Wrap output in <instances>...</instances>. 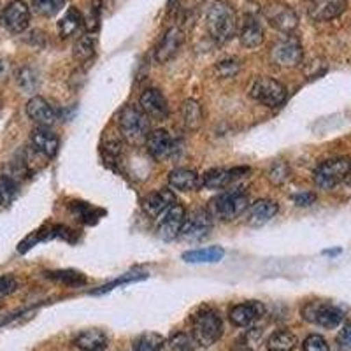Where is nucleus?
I'll return each mask as SVG.
<instances>
[{
    "label": "nucleus",
    "instance_id": "1",
    "mask_svg": "<svg viewBox=\"0 0 351 351\" xmlns=\"http://www.w3.org/2000/svg\"><path fill=\"white\" fill-rule=\"evenodd\" d=\"M208 30L209 36L218 44H225L237 34V14L228 2L216 0L208 11Z\"/></svg>",
    "mask_w": 351,
    "mask_h": 351
},
{
    "label": "nucleus",
    "instance_id": "2",
    "mask_svg": "<svg viewBox=\"0 0 351 351\" xmlns=\"http://www.w3.org/2000/svg\"><path fill=\"white\" fill-rule=\"evenodd\" d=\"M223 334L221 316L213 307H202L192 318V335L195 343L202 348H209Z\"/></svg>",
    "mask_w": 351,
    "mask_h": 351
},
{
    "label": "nucleus",
    "instance_id": "3",
    "mask_svg": "<svg viewBox=\"0 0 351 351\" xmlns=\"http://www.w3.org/2000/svg\"><path fill=\"white\" fill-rule=\"evenodd\" d=\"M118 125H120L121 137H123L128 144H141L146 143V139H148L149 118L139 106H127V108L120 112Z\"/></svg>",
    "mask_w": 351,
    "mask_h": 351
},
{
    "label": "nucleus",
    "instance_id": "4",
    "mask_svg": "<svg viewBox=\"0 0 351 351\" xmlns=\"http://www.w3.org/2000/svg\"><path fill=\"white\" fill-rule=\"evenodd\" d=\"M250 206V197L243 190H228L219 193L209 202V215L221 221H232L239 218Z\"/></svg>",
    "mask_w": 351,
    "mask_h": 351
},
{
    "label": "nucleus",
    "instance_id": "5",
    "mask_svg": "<svg viewBox=\"0 0 351 351\" xmlns=\"http://www.w3.org/2000/svg\"><path fill=\"white\" fill-rule=\"evenodd\" d=\"M250 97L262 106L276 109L287 102L288 92L285 84H281L278 80L272 77H256L253 84L250 86Z\"/></svg>",
    "mask_w": 351,
    "mask_h": 351
},
{
    "label": "nucleus",
    "instance_id": "6",
    "mask_svg": "<svg viewBox=\"0 0 351 351\" xmlns=\"http://www.w3.org/2000/svg\"><path fill=\"white\" fill-rule=\"evenodd\" d=\"M351 169V160L346 156L325 160L315 169V183L322 190H332L346 180Z\"/></svg>",
    "mask_w": 351,
    "mask_h": 351
},
{
    "label": "nucleus",
    "instance_id": "7",
    "mask_svg": "<svg viewBox=\"0 0 351 351\" xmlns=\"http://www.w3.org/2000/svg\"><path fill=\"white\" fill-rule=\"evenodd\" d=\"M302 318L318 327L335 328L344 319V313L330 302H307L302 307Z\"/></svg>",
    "mask_w": 351,
    "mask_h": 351
},
{
    "label": "nucleus",
    "instance_id": "8",
    "mask_svg": "<svg viewBox=\"0 0 351 351\" xmlns=\"http://www.w3.org/2000/svg\"><path fill=\"white\" fill-rule=\"evenodd\" d=\"M262 14L269 25L280 32L290 34L293 32L299 25V16L297 12L285 2H269L262 9Z\"/></svg>",
    "mask_w": 351,
    "mask_h": 351
},
{
    "label": "nucleus",
    "instance_id": "9",
    "mask_svg": "<svg viewBox=\"0 0 351 351\" xmlns=\"http://www.w3.org/2000/svg\"><path fill=\"white\" fill-rule=\"evenodd\" d=\"M247 167H236V169H209L204 176H200L202 186L208 190H225L232 183H236L241 178H246L250 174Z\"/></svg>",
    "mask_w": 351,
    "mask_h": 351
},
{
    "label": "nucleus",
    "instance_id": "10",
    "mask_svg": "<svg viewBox=\"0 0 351 351\" xmlns=\"http://www.w3.org/2000/svg\"><path fill=\"white\" fill-rule=\"evenodd\" d=\"M0 21H2L5 30H9L11 34L25 32L28 28V23H30V8L25 4L23 0H14V2L5 5Z\"/></svg>",
    "mask_w": 351,
    "mask_h": 351
},
{
    "label": "nucleus",
    "instance_id": "11",
    "mask_svg": "<svg viewBox=\"0 0 351 351\" xmlns=\"http://www.w3.org/2000/svg\"><path fill=\"white\" fill-rule=\"evenodd\" d=\"M213 228V216L206 209H197L184 218L180 237L186 241H199L208 236Z\"/></svg>",
    "mask_w": 351,
    "mask_h": 351
},
{
    "label": "nucleus",
    "instance_id": "12",
    "mask_svg": "<svg viewBox=\"0 0 351 351\" xmlns=\"http://www.w3.org/2000/svg\"><path fill=\"white\" fill-rule=\"evenodd\" d=\"M186 218V209L183 204L176 202L172 208H169L164 215L158 218V237L164 241H174L180 237L181 227Z\"/></svg>",
    "mask_w": 351,
    "mask_h": 351
},
{
    "label": "nucleus",
    "instance_id": "13",
    "mask_svg": "<svg viewBox=\"0 0 351 351\" xmlns=\"http://www.w3.org/2000/svg\"><path fill=\"white\" fill-rule=\"evenodd\" d=\"M304 49L295 37H287L272 48V60L280 67H297L302 64Z\"/></svg>",
    "mask_w": 351,
    "mask_h": 351
},
{
    "label": "nucleus",
    "instance_id": "14",
    "mask_svg": "<svg viewBox=\"0 0 351 351\" xmlns=\"http://www.w3.org/2000/svg\"><path fill=\"white\" fill-rule=\"evenodd\" d=\"M348 8V0H309L307 14L313 21H330L339 18Z\"/></svg>",
    "mask_w": 351,
    "mask_h": 351
},
{
    "label": "nucleus",
    "instance_id": "15",
    "mask_svg": "<svg viewBox=\"0 0 351 351\" xmlns=\"http://www.w3.org/2000/svg\"><path fill=\"white\" fill-rule=\"evenodd\" d=\"M139 108L146 112L149 120L162 121L169 116V102L164 97V93L156 90V88H148L146 92L141 95Z\"/></svg>",
    "mask_w": 351,
    "mask_h": 351
},
{
    "label": "nucleus",
    "instance_id": "16",
    "mask_svg": "<svg viewBox=\"0 0 351 351\" xmlns=\"http://www.w3.org/2000/svg\"><path fill=\"white\" fill-rule=\"evenodd\" d=\"M27 114L37 127L44 128H49L58 120V111L43 97H32V99L28 100Z\"/></svg>",
    "mask_w": 351,
    "mask_h": 351
},
{
    "label": "nucleus",
    "instance_id": "17",
    "mask_svg": "<svg viewBox=\"0 0 351 351\" xmlns=\"http://www.w3.org/2000/svg\"><path fill=\"white\" fill-rule=\"evenodd\" d=\"M181 44H183V32H181V28H169L167 32L164 34V37H162V40L158 43V46H156V62L158 64H167L169 60H172L178 55V51H180Z\"/></svg>",
    "mask_w": 351,
    "mask_h": 351
},
{
    "label": "nucleus",
    "instance_id": "18",
    "mask_svg": "<svg viewBox=\"0 0 351 351\" xmlns=\"http://www.w3.org/2000/svg\"><path fill=\"white\" fill-rule=\"evenodd\" d=\"M263 313H265V307L262 306V302L250 300V302L237 304V306L232 307L230 322L237 327H250L262 318Z\"/></svg>",
    "mask_w": 351,
    "mask_h": 351
},
{
    "label": "nucleus",
    "instance_id": "19",
    "mask_svg": "<svg viewBox=\"0 0 351 351\" xmlns=\"http://www.w3.org/2000/svg\"><path fill=\"white\" fill-rule=\"evenodd\" d=\"M146 148L155 160H167L176 152L174 139L167 130H162V128L149 132L148 139H146Z\"/></svg>",
    "mask_w": 351,
    "mask_h": 351
},
{
    "label": "nucleus",
    "instance_id": "20",
    "mask_svg": "<svg viewBox=\"0 0 351 351\" xmlns=\"http://www.w3.org/2000/svg\"><path fill=\"white\" fill-rule=\"evenodd\" d=\"M30 143H32V148L37 153H40L46 158H53L58 153L60 148V139L56 136L55 132H51L49 128L37 127L32 130V136H30Z\"/></svg>",
    "mask_w": 351,
    "mask_h": 351
},
{
    "label": "nucleus",
    "instance_id": "21",
    "mask_svg": "<svg viewBox=\"0 0 351 351\" xmlns=\"http://www.w3.org/2000/svg\"><path fill=\"white\" fill-rule=\"evenodd\" d=\"M176 202H178V200H176L174 192H172V190H167V188H162V190H156V192L149 193V195L143 200V209L148 216L160 218V216L164 215L169 208H172Z\"/></svg>",
    "mask_w": 351,
    "mask_h": 351
},
{
    "label": "nucleus",
    "instance_id": "22",
    "mask_svg": "<svg viewBox=\"0 0 351 351\" xmlns=\"http://www.w3.org/2000/svg\"><path fill=\"white\" fill-rule=\"evenodd\" d=\"M278 211H280V208H278V204L274 200H256L247 209V223L252 225V227H262V225L269 223L278 215Z\"/></svg>",
    "mask_w": 351,
    "mask_h": 351
},
{
    "label": "nucleus",
    "instance_id": "23",
    "mask_svg": "<svg viewBox=\"0 0 351 351\" xmlns=\"http://www.w3.org/2000/svg\"><path fill=\"white\" fill-rule=\"evenodd\" d=\"M169 184L180 192H197L202 188L200 176L192 169H174L169 174Z\"/></svg>",
    "mask_w": 351,
    "mask_h": 351
},
{
    "label": "nucleus",
    "instance_id": "24",
    "mask_svg": "<svg viewBox=\"0 0 351 351\" xmlns=\"http://www.w3.org/2000/svg\"><path fill=\"white\" fill-rule=\"evenodd\" d=\"M263 28L260 25L258 18L253 16V14H246L244 18V23L239 30V40L244 48H258L260 44L263 43Z\"/></svg>",
    "mask_w": 351,
    "mask_h": 351
},
{
    "label": "nucleus",
    "instance_id": "25",
    "mask_svg": "<svg viewBox=\"0 0 351 351\" xmlns=\"http://www.w3.org/2000/svg\"><path fill=\"white\" fill-rule=\"evenodd\" d=\"M74 344L83 351H104L108 348V335L102 330H84L74 339Z\"/></svg>",
    "mask_w": 351,
    "mask_h": 351
},
{
    "label": "nucleus",
    "instance_id": "26",
    "mask_svg": "<svg viewBox=\"0 0 351 351\" xmlns=\"http://www.w3.org/2000/svg\"><path fill=\"white\" fill-rule=\"evenodd\" d=\"M181 118H183V123L186 127V130H199L204 123L202 106L193 99L184 100L183 106H181Z\"/></svg>",
    "mask_w": 351,
    "mask_h": 351
},
{
    "label": "nucleus",
    "instance_id": "27",
    "mask_svg": "<svg viewBox=\"0 0 351 351\" xmlns=\"http://www.w3.org/2000/svg\"><path fill=\"white\" fill-rule=\"evenodd\" d=\"M83 27V14L76 8H69L58 21V34H60V37L67 39L71 36H76Z\"/></svg>",
    "mask_w": 351,
    "mask_h": 351
},
{
    "label": "nucleus",
    "instance_id": "28",
    "mask_svg": "<svg viewBox=\"0 0 351 351\" xmlns=\"http://www.w3.org/2000/svg\"><path fill=\"white\" fill-rule=\"evenodd\" d=\"M225 256V250L219 246L202 247L183 253V260L188 263H216Z\"/></svg>",
    "mask_w": 351,
    "mask_h": 351
},
{
    "label": "nucleus",
    "instance_id": "29",
    "mask_svg": "<svg viewBox=\"0 0 351 351\" xmlns=\"http://www.w3.org/2000/svg\"><path fill=\"white\" fill-rule=\"evenodd\" d=\"M72 55H74V60L84 64V62H90L95 55V36L92 34H84L74 44V49H72Z\"/></svg>",
    "mask_w": 351,
    "mask_h": 351
},
{
    "label": "nucleus",
    "instance_id": "30",
    "mask_svg": "<svg viewBox=\"0 0 351 351\" xmlns=\"http://www.w3.org/2000/svg\"><path fill=\"white\" fill-rule=\"evenodd\" d=\"M269 351H293L297 346L295 334L290 330H278L265 341Z\"/></svg>",
    "mask_w": 351,
    "mask_h": 351
},
{
    "label": "nucleus",
    "instance_id": "31",
    "mask_svg": "<svg viewBox=\"0 0 351 351\" xmlns=\"http://www.w3.org/2000/svg\"><path fill=\"white\" fill-rule=\"evenodd\" d=\"M165 339L156 332H148V334L139 335L134 341V351H160L164 348Z\"/></svg>",
    "mask_w": 351,
    "mask_h": 351
},
{
    "label": "nucleus",
    "instance_id": "32",
    "mask_svg": "<svg viewBox=\"0 0 351 351\" xmlns=\"http://www.w3.org/2000/svg\"><path fill=\"white\" fill-rule=\"evenodd\" d=\"M49 280L58 281V283L69 285V287H81V285L86 283V276L83 272L72 271V269H67V271H53L46 272Z\"/></svg>",
    "mask_w": 351,
    "mask_h": 351
},
{
    "label": "nucleus",
    "instance_id": "33",
    "mask_svg": "<svg viewBox=\"0 0 351 351\" xmlns=\"http://www.w3.org/2000/svg\"><path fill=\"white\" fill-rule=\"evenodd\" d=\"M67 4V0H34L32 9L39 16L51 18L62 11Z\"/></svg>",
    "mask_w": 351,
    "mask_h": 351
},
{
    "label": "nucleus",
    "instance_id": "34",
    "mask_svg": "<svg viewBox=\"0 0 351 351\" xmlns=\"http://www.w3.org/2000/svg\"><path fill=\"white\" fill-rule=\"evenodd\" d=\"M18 195V183L12 176H0V206H9Z\"/></svg>",
    "mask_w": 351,
    "mask_h": 351
},
{
    "label": "nucleus",
    "instance_id": "35",
    "mask_svg": "<svg viewBox=\"0 0 351 351\" xmlns=\"http://www.w3.org/2000/svg\"><path fill=\"white\" fill-rule=\"evenodd\" d=\"M267 178L274 186H281L283 183H287L288 178H290V165L287 162H274V164L269 167Z\"/></svg>",
    "mask_w": 351,
    "mask_h": 351
},
{
    "label": "nucleus",
    "instance_id": "36",
    "mask_svg": "<svg viewBox=\"0 0 351 351\" xmlns=\"http://www.w3.org/2000/svg\"><path fill=\"white\" fill-rule=\"evenodd\" d=\"M171 348L174 351H193L195 350V339H193V335H188L180 332V334H174L169 341Z\"/></svg>",
    "mask_w": 351,
    "mask_h": 351
},
{
    "label": "nucleus",
    "instance_id": "37",
    "mask_svg": "<svg viewBox=\"0 0 351 351\" xmlns=\"http://www.w3.org/2000/svg\"><path fill=\"white\" fill-rule=\"evenodd\" d=\"M302 350L304 351H330V346H328V343L325 341L324 335L311 334V335H307L306 339H304Z\"/></svg>",
    "mask_w": 351,
    "mask_h": 351
},
{
    "label": "nucleus",
    "instance_id": "38",
    "mask_svg": "<svg viewBox=\"0 0 351 351\" xmlns=\"http://www.w3.org/2000/svg\"><path fill=\"white\" fill-rule=\"evenodd\" d=\"M83 23H84V28H86L88 32H95L97 28H99V25H100V4L99 2H95V4L90 5V9H88V14L83 18Z\"/></svg>",
    "mask_w": 351,
    "mask_h": 351
},
{
    "label": "nucleus",
    "instance_id": "39",
    "mask_svg": "<svg viewBox=\"0 0 351 351\" xmlns=\"http://www.w3.org/2000/svg\"><path fill=\"white\" fill-rule=\"evenodd\" d=\"M144 278H146V274H134V272H128V274L121 276V278H118V280L112 281V283L104 285V287L100 288V290H97L95 293H97V295H99V293H106V291L114 290V288H116V287H120V285L132 283V281H139V280H144Z\"/></svg>",
    "mask_w": 351,
    "mask_h": 351
},
{
    "label": "nucleus",
    "instance_id": "40",
    "mask_svg": "<svg viewBox=\"0 0 351 351\" xmlns=\"http://www.w3.org/2000/svg\"><path fill=\"white\" fill-rule=\"evenodd\" d=\"M216 72H218L219 77H234L239 72L241 64L237 60H223V62H218L216 64Z\"/></svg>",
    "mask_w": 351,
    "mask_h": 351
},
{
    "label": "nucleus",
    "instance_id": "41",
    "mask_svg": "<svg viewBox=\"0 0 351 351\" xmlns=\"http://www.w3.org/2000/svg\"><path fill=\"white\" fill-rule=\"evenodd\" d=\"M18 84L23 88L25 92H34L37 86L36 74H34L30 69H23V71H20V74H18Z\"/></svg>",
    "mask_w": 351,
    "mask_h": 351
},
{
    "label": "nucleus",
    "instance_id": "42",
    "mask_svg": "<svg viewBox=\"0 0 351 351\" xmlns=\"http://www.w3.org/2000/svg\"><path fill=\"white\" fill-rule=\"evenodd\" d=\"M337 348L339 351H351V324L344 325L337 334Z\"/></svg>",
    "mask_w": 351,
    "mask_h": 351
},
{
    "label": "nucleus",
    "instance_id": "43",
    "mask_svg": "<svg viewBox=\"0 0 351 351\" xmlns=\"http://www.w3.org/2000/svg\"><path fill=\"white\" fill-rule=\"evenodd\" d=\"M18 288V281L12 276H0V295H9Z\"/></svg>",
    "mask_w": 351,
    "mask_h": 351
},
{
    "label": "nucleus",
    "instance_id": "44",
    "mask_svg": "<svg viewBox=\"0 0 351 351\" xmlns=\"http://www.w3.org/2000/svg\"><path fill=\"white\" fill-rule=\"evenodd\" d=\"M291 200L300 206V208H307V206H311V204L316 202V195L311 192H300V193H293L291 195Z\"/></svg>",
    "mask_w": 351,
    "mask_h": 351
},
{
    "label": "nucleus",
    "instance_id": "45",
    "mask_svg": "<svg viewBox=\"0 0 351 351\" xmlns=\"http://www.w3.org/2000/svg\"><path fill=\"white\" fill-rule=\"evenodd\" d=\"M348 183V186L351 188V169H350V172H348V176H346V180H344Z\"/></svg>",
    "mask_w": 351,
    "mask_h": 351
}]
</instances>
